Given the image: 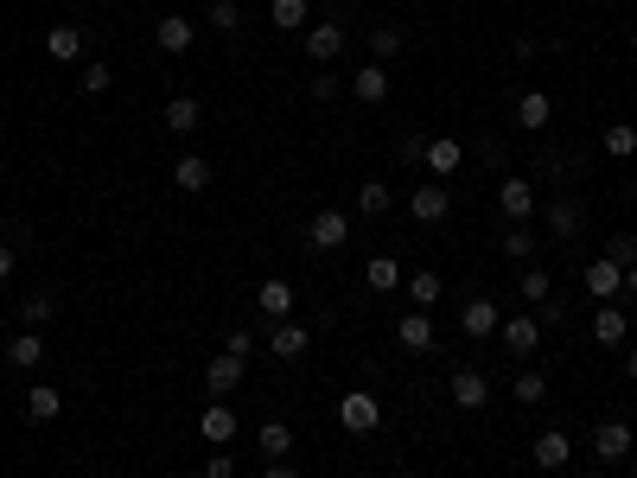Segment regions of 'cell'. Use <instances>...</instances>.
Segmentation results:
<instances>
[{
    "label": "cell",
    "instance_id": "obj_1",
    "mask_svg": "<svg viewBox=\"0 0 637 478\" xmlns=\"http://www.w3.org/2000/svg\"><path fill=\"white\" fill-rule=\"evenodd\" d=\"M408 217H415V224H446V217H453V185L427 179L421 192H408Z\"/></svg>",
    "mask_w": 637,
    "mask_h": 478
},
{
    "label": "cell",
    "instance_id": "obj_2",
    "mask_svg": "<svg viewBox=\"0 0 637 478\" xmlns=\"http://www.w3.org/2000/svg\"><path fill=\"white\" fill-rule=\"evenodd\" d=\"M338 421H344V434H376L383 428V402H376L370 389H351V396L338 402Z\"/></svg>",
    "mask_w": 637,
    "mask_h": 478
},
{
    "label": "cell",
    "instance_id": "obj_3",
    "mask_svg": "<svg viewBox=\"0 0 637 478\" xmlns=\"http://www.w3.org/2000/svg\"><path fill=\"white\" fill-rule=\"evenodd\" d=\"M631 421H599L593 428V453H599V466H618V459H631Z\"/></svg>",
    "mask_w": 637,
    "mask_h": 478
},
{
    "label": "cell",
    "instance_id": "obj_4",
    "mask_svg": "<svg viewBox=\"0 0 637 478\" xmlns=\"http://www.w3.org/2000/svg\"><path fill=\"white\" fill-rule=\"evenodd\" d=\"M536 185H529V179H504V185H497V211H504L510 217V224H529V217H536Z\"/></svg>",
    "mask_w": 637,
    "mask_h": 478
},
{
    "label": "cell",
    "instance_id": "obj_5",
    "mask_svg": "<svg viewBox=\"0 0 637 478\" xmlns=\"http://www.w3.org/2000/svg\"><path fill=\"white\" fill-rule=\"evenodd\" d=\"M306 243H313V249H325V255H332V249H344V243H351V217H344V211H319L313 224H306Z\"/></svg>",
    "mask_w": 637,
    "mask_h": 478
},
{
    "label": "cell",
    "instance_id": "obj_6",
    "mask_svg": "<svg viewBox=\"0 0 637 478\" xmlns=\"http://www.w3.org/2000/svg\"><path fill=\"white\" fill-rule=\"evenodd\" d=\"M497 345H504V351H516V357H529V351L542 345V319H529V313L504 319V326H497Z\"/></svg>",
    "mask_w": 637,
    "mask_h": 478
},
{
    "label": "cell",
    "instance_id": "obj_7",
    "mask_svg": "<svg viewBox=\"0 0 637 478\" xmlns=\"http://www.w3.org/2000/svg\"><path fill=\"white\" fill-rule=\"evenodd\" d=\"M243 377H249V364H243V357H230V351H217L211 364H204V383H211V396H230V389H243Z\"/></svg>",
    "mask_w": 637,
    "mask_h": 478
},
{
    "label": "cell",
    "instance_id": "obj_8",
    "mask_svg": "<svg viewBox=\"0 0 637 478\" xmlns=\"http://www.w3.org/2000/svg\"><path fill=\"white\" fill-rule=\"evenodd\" d=\"M306 58H313L319 64V71H325V64H332L338 58V51H344V26H332V20H319V26H306Z\"/></svg>",
    "mask_w": 637,
    "mask_h": 478
},
{
    "label": "cell",
    "instance_id": "obj_9",
    "mask_svg": "<svg viewBox=\"0 0 637 478\" xmlns=\"http://www.w3.org/2000/svg\"><path fill=\"white\" fill-rule=\"evenodd\" d=\"M548 122H555V102H548V90H523V96H516V128H523V134H542Z\"/></svg>",
    "mask_w": 637,
    "mask_h": 478
},
{
    "label": "cell",
    "instance_id": "obj_10",
    "mask_svg": "<svg viewBox=\"0 0 637 478\" xmlns=\"http://www.w3.org/2000/svg\"><path fill=\"white\" fill-rule=\"evenodd\" d=\"M580 281H587L593 300H618V294H625V268L606 262V255H599V262H587V275H580Z\"/></svg>",
    "mask_w": 637,
    "mask_h": 478
},
{
    "label": "cell",
    "instance_id": "obj_11",
    "mask_svg": "<svg viewBox=\"0 0 637 478\" xmlns=\"http://www.w3.org/2000/svg\"><path fill=\"white\" fill-rule=\"evenodd\" d=\"M548 230H555V236H580V230H587V204H580V198H548Z\"/></svg>",
    "mask_w": 637,
    "mask_h": 478
},
{
    "label": "cell",
    "instance_id": "obj_12",
    "mask_svg": "<svg viewBox=\"0 0 637 478\" xmlns=\"http://www.w3.org/2000/svg\"><path fill=\"white\" fill-rule=\"evenodd\" d=\"M306 345H313V332H306L300 319H281V326L268 332V357H287V364H294V357H300Z\"/></svg>",
    "mask_w": 637,
    "mask_h": 478
},
{
    "label": "cell",
    "instance_id": "obj_13",
    "mask_svg": "<svg viewBox=\"0 0 637 478\" xmlns=\"http://www.w3.org/2000/svg\"><path fill=\"white\" fill-rule=\"evenodd\" d=\"M453 402L466 408V415H478V408L491 402V383H485V370H453Z\"/></svg>",
    "mask_w": 637,
    "mask_h": 478
},
{
    "label": "cell",
    "instance_id": "obj_14",
    "mask_svg": "<svg viewBox=\"0 0 637 478\" xmlns=\"http://www.w3.org/2000/svg\"><path fill=\"white\" fill-rule=\"evenodd\" d=\"M497 326H504V313L491 300H466V313H459V332L466 338H497Z\"/></svg>",
    "mask_w": 637,
    "mask_h": 478
},
{
    "label": "cell",
    "instance_id": "obj_15",
    "mask_svg": "<svg viewBox=\"0 0 637 478\" xmlns=\"http://www.w3.org/2000/svg\"><path fill=\"white\" fill-rule=\"evenodd\" d=\"M198 434L211 440V447H230V440H236V408L211 402V408H204V415H198Z\"/></svg>",
    "mask_w": 637,
    "mask_h": 478
},
{
    "label": "cell",
    "instance_id": "obj_16",
    "mask_svg": "<svg viewBox=\"0 0 637 478\" xmlns=\"http://www.w3.org/2000/svg\"><path fill=\"white\" fill-rule=\"evenodd\" d=\"M344 90H351L357 102H383V96H389V71H383L376 58H364V71H357L351 83H344Z\"/></svg>",
    "mask_w": 637,
    "mask_h": 478
},
{
    "label": "cell",
    "instance_id": "obj_17",
    "mask_svg": "<svg viewBox=\"0 0 637 478\" xmlns=\"http://www.w3.org/2000/svg\"><path fill=\"white\" fill-rule=\"evenodd\" d=\"M567 459H574V440H567L561 428H548V434H536V466H542V472H561Z\"/></svg>",
    "mask_w": 637,
    "mask_h": 478
},
{
    "label": "cell",
    "instance_id": "obj_18",
    "mask_svg": "<svg viewBox=\"0 0 637 478\" xmlns=\"http://www.w3.org/2000/svg\"><path fill=\"white\" fill-rule=\"evenodd\" d=\"M421 166H427L434 179H446V173H459V166H466V147L440 134V141H427V160H421Z\"/></svg>",
    "mask_w": 637,
    "mask_h": 478
},
{
    "label": "cell",
    "instance_id": "obj_19",
    "mask_svg": "<svg viewBox=\"0 0 637 478\" xmlns=\"http://www.w3.org/2000/svg\"><path fill=\"white\" fill-rule=\"evenodd\" d=\"M255 306H262L274 326H281V319L294 313V287H287V281H262V287H255Z\"/></svg>",
    "mask_w": 637,
    "mask_h": 478
},
{
    "label": "cell",
    "instance_id": "obj_20",
    "mask_svg": "<svg viewBox=\"0 0 637 478\" xmlns=\"http://www.w3.org/2000/svg\"><path fill=\"white\" fill-rule=\"evenodd\" d=\"M306 20H313V0H268V26L306 32Z\"/></svg>",
    "mask_w": 637,
    "mask_h": 478
},
{
    "label": "cell",
    "instance_id": "obj_21",
    "mask_svg": "<svg viewBox=\"0 0 637 478\" xmlns=\"http://www.w3.org/2000/svg\"><path fill=\"white\" fill-rule=\"evenodd\" d=\"M211 179H217V166H211V160H198V153H185V160L172 166V185H179V192H204Z\"/></svg>",
    "mask_w": 637,
    "mask_h": 478
},
{
    "label": "cell",
    "instance_id": "obj_22",
    "mask_svg": "<svg viewBox=\"0 0 637 478\" xmlns=\"http://www.w3.org/2000/svg\"><path fill=\"white\" fill-rule=\"evenodd\" d=\"M153 39H160V51H172V58H179V51H192V39H198V32H192V20H185V13H166Z\"/></svg>",
    "mask_w": 637,
    "mask_h": 478
},
{
    "label": "cell",
    "instance_id": "obj_23",
    "mask_svg": "<svg viewBox=\"0 0 637 478\" xmlns=\"http://www.w3.org/2000/svg\"><path fill=\"white\" fill-rule=\"evenodd\" d=\"M395 338H402L408 351H434V319H427L421 306H415V313H402V326H395Z\"/></svg>",
    "mask_w": 637,
    "mask_h": 478
},
{
    "label": "cell",
    "instance_id": "obj_24",
    "mask_svg": "<svg viewBox=\"0 0 637 478\" xmlns=\"http://www.w3.org/2000/svg\"><path fill=\"white\" fill-rule=\"evenodd\" d=\"M45 58L77 64V58H83V32H77V26H51V32H45Z\"/></svg>",
    "mask_w": 637,
    "mask_h": 478
},
{
    "label": "cell",
    "instance_id": "obj_25",
    "mask_svg": "<svg viewBox=\"0 0 637 478\" xmlns=\"http://www.w3.org/2000/svg\"><path fill=\"white\" fill-rule=\"evenodd\" d=\"M26 415H32V421H58V415H64V389L32 383V389H26Z\"/></svg>",
    "mask_w": 637,
    "mask_h": 478
},
{
    "label": "cell",
    "instance_id": "obj_26",
    "mask_svg": "<svg viewBox=\"0 0 637 478\" xmlns=\"http://www.w3.org/2000/svg\"><path fill=\"white\" fill-rule=\"evenodd\" d=\"M198 96H166V134H192L198 128Z\"/></svg>",
    "mask_w": 637,
    "mask_h": 478
},
{
    "label": "cell",
    "instance_id": "obj_27",
    "mask_svg": "<svg viewBox=\"0 0 637 478\" xmlns=\"http://www.w3.org/2000/svg\"><path fill=\"white\" fill-rule=\"evenodd\" d=\"M593 338H599V345H625V313H618L612 300L599 306V319H593Z\"/></svg>",
    "mask_w": 637,
    "mask_h": 478
},
{
    "label": "cell",
    "instance_id": "obj_28",
    "mask_svg": "<svg viewBox=\"0 0 637 478\" xmlns=\"http://www.w3.org/2000/svg\"><path fill=\"white\" fill-rule=\"evenodd\" d=\"M599 147H606L612 160H631V153H637V128L631 122H612L606 134H599Z\"/></svg>",
    "mask_w": 637,
    "mask_h": 478
},
{
    "label": "cell",
    "instance_id": "obj_29",
    "mask_svg": "<svg viewBox=\"0 0 637 478\" xmlns=\"http://www.w3.org/2000/svg\"><path fill=\"white\" fill-rule=\"evenodd\" d=\"M364 281L376 287V294H389V287H402V268H395V255H370V268H364Z\"/></svg>",
    "mask_w": 637,
    "mask_h": 478
},
{
    "label": "cell",
    "instance_id": "obj_30",
    "mask_svg": "<svg viewBox=\"0 0 637 478\" xmlns=\"http://www.w3.org/2000/svg\"><path fill=\"white\" fill-rule=\"evenodd\" d=\"M389 204H395V192H389V185H383V179H370V185H357V211H364V217H383V211H389Z\"/></svg>",
    "mask_w": 637,
    "mask_h": 478
},
{
    "label": "cell",
    "instance_id": "obj_31",
    "mask_svg": "<svg viewBox=\"0 0 637 478\" xmlns=\"http://www.w3.org/2000/svg\"><path fill=\"white\" fill-rule=\"evenodd\" d=\"M7 357H13V370H32V364L45 357V338H39V332H20V338L7 345Z\"/></svg>",
    "mask_w": 637,
    "mask_h": 478
},
{
    "label": "cell",
    "instance_id": "obj_32",
    "mask_svg": "<svg viewBox=\"0 0 637 478\" xmlns=\"http://www.w3.org/2000/svg\"><path fill=\"white\" fill-rule=\"evenodd\" d=\"M262 453L287 459V453H294V428H287V421H262Z\"/></svg>",
    "mask_w": 637,
    "mask_h": 478
},
{
    "label": "cell",
    "instance_id": "obj_33",
    "mask_svg": "<svg viewBox=\"0 0 637 478\" xmlns=\"http://www.w3.org/2000/svg\"><path fill=\"white\" fill-rule=\"evenodd\" d=\"M402 45H408V39H402V32H395V26H376V32H370V58H376V64L402 58Z\"/></svg>",
    "mask_w": 637,
    "mask_h": 478
},
{
    "label": "cell",
    "instance_id": "obj_34",
    "mask_svg": "<svg viewBox=\"0 0 637 478\" xmlns=\"http://www.w3.org/2000/svg\"><path fill=\"white\" fill-rule=\"evenodd\" d=\"M440 294H446V287H440V275H434V268H421V275H415V281H408V300H415V306H421V313H427V306H434Z\"/></svg>",
    "mask_w": 637,
    "mask_h": 478
},
{
    "label": "cell",
    "instance_id": "obj_35",
    "mask_svg": "<svg viewBox=\"0 0 637 478\" xmlns=\"http://www.w3.org/2000/svg\"><path fill=\"white\" fill-rule=\"evenodd\" d=\"M504 255L529 268V255H536V236H529V224H510V230H504Z\"/></svg>",
    "mask_w": 637,
    "mask_h": 478
},
{
    "label": "cell",
    "instance_id": "obj_36",
    "mask_svg": "<svg viewBox=\"0 0 637 478\" xmlns=\"http://www.w3.org/2000/svg\"><path fill=\"white\" fill-rule=\"evenodd\" d=\"M542 396H548V377H542V370H516V402L536 408Z\"/></svg>",
    "mask_w": 637,
    "mask_h": 478
},
{
    "label": "cell",
    "instance_id": "obj_37",
    "mask_svg": "<svg viewBox=\"0 0 637 478\" xmlns=\"http://www.w3.org/2000/svg\"><path fill=\"white\" fill-rule=\"evenodd\" d=\"M109 83H115L109 58H90V64H83V96H102V90H109Z\"/></svg>",
    "mask_w": 637,
    "mask_h": 478
},
{
    "label": "cell",
    "instance_id": "obj_38",
    "mask_svg": "<svg viewBox=\"0 0 637 478\" xmlns=\"http://www.w3.org/2000/svg\"><path fill=\"white\" fill-rule=\"evenodd\" d=\"M548 294H555L548 268H536V262H529V268H523V300H548Z\"/></svg>",
    "mask_w": 637,
    "mask_h": 478
},
{
    "label": "cell",
    "instance_id": "obj_39",
    "mask_svg": "<svg viewBox=\"0 0 637 478\" xmlns=\"http://www.w3.org/2000/svg\"><path fill=\"white\" fill-rule=\"evenodd\" d=\"M211 26L217 32H236V26H243V7H236V0H211Z\"/></svg>",
    "mask_w": 637,
    "mask_h": 478
},
{
    "label": "cell",
    "instance_id": "obj_40",
    "mask_svg": "<svg viewBox=\"0 0 637 478\" xmlns=\"http://www.w3.org/2000/svg\"><path fill=\"white\" fill-rule=\"evenodd\" d=\"M606 262L631 268V262H637V236H612V243H606Z\"/></svg>",
    "mask_w": 637,
    "mask_h": 478
},
{
    "label": "cell",
    "instance_id": "obj_41",
    "mask_svg": "<svg viewBox=\"0 0 637 478\" xmlns=\"http://www.w3.org/2000/svg\"><path fill=\"white\" fill-rule=\"evenodd\" d=\"M51 313H58V306H51V294H26V326H45Z\"/></svg>",
    "mask_w": 637,
    "mask_h": 478
},
{
    "label": "cell",
    "instance_id": "obj_42",
    "mask_svg": "<svg viewBox=\"0 0 637 478\" xmlns=\"http://www.w3.org/2000/svg\"><path fill=\"white\" fill-rule=\"evenodd\" d=\"M223 351H230V357H243V364H249V357H255V351H262V345H255V338H249V332H230V338H223Z\"/></svg>",
    "mask_w": 637,
    "mask_h": 478
},
{
    "label": "cell",
    "instance_id": "obj_43",
    "mask_svg": "<svg viewBox=\"0 0 637 478\" xmlns=\"http://www.w3.org/2000/svg\"><path fill=\"white\" fill-rule=\"evenodd\" d=\"M204 478H236V459H230V453H223V447H217L211 459H204Z\"/></svg>",
    "mask_w": 637,
    "mask_h": 478
},
{
    "label": "cell",
    "instance_id": "obj_44",
    "mask_svg": "<svg viewBox=\"0 0 637 478\" xmlns=\"http://www.w3.org/2000/svg\"><path fill=\"white\" fill-rule=\"evenodd\" d=\"M332 96H344V83H338L332 71H319V77H313V102H332Z\"/></svg>",
    "mask_w": 637,
    "mask_h": 478
},
{
    "label": "cell",
    "instance_id": "obj_45",
    "mask_svg": "<svg viewBox=\"0 0 637 478\" xmlns=\"http://www.w3.org/2000/svg\"><path fill=\"white\" fill-rule=\"evenodd\" d=\"M395 153H402V166H421V160H427V141H421V134H415V141H402V147H395Z\"/></svg>",
    "mask_w": 637,
    "mask_h": 478
},
{
    "label": "cell",
    "instance_id": "obj_46",
    "mask_svg": "<svg viewBox=\"0 0 637 478\" xmlns=\"http://www.w3.org/2000/svg\"><path fill=\"white\" fill-rule=\"evenodd\" d=\"M536 306H542V332H548V326H561V319H567V313H561V300H555V294H548V300H536Z\"/></svg>",
    "mask_w": 637,
    "mask_h": 478
},
{
    "label": "cell",
    "instance_id": "obj_47",
    "mask_svg": "<svg viewBox=\"0 0 637 478\" xmlns=\"http://www.w3.org/2000/svg\"><path fill=\"white\" fill-rule=\"evenodd\" d=\"M262 478H300V472H294V466H281V459H268V472H262Z\"/></svg>",
    "mask_w": 637,
    "mask_h": 478
},
{
    "label": "cell",
    "instance_id": "obj_48",
    "mask_svg": "<svg viewBox=\"0 0 637 478\" xmlns=\"http://www.w3.org/2000/svg\"><path fill=\"white\" fill-rule=\"evenodd\" d=\"M0 281H13V249L0 243Z\"/></svg>",
    "mask_w": 637,
    "mask_h": 478
},
{
    "label": "cell",
    "instance_id": "obj_49",
    "mask_svg": "<svg viewBox=\"0 0 637 478\" xmlns=\"http://www.w3.org/2000/svg\"><path fill=\"white\" fill-rule=\"evenodd\" d=\"M625 377H631V383H637V351H625Z\"/></svg>",
    "mask_w": 637,
    "mask_h": 478
},
{
    "label": "cell",
    "instance_id": "obj_50",
    "mask_svg": "<svg viewBox=\"0 0 637 478\" xmlns=\"http://www.w3.org/2000/svg\"><path fill=\"white\" fill-rule=\"evenodd\" d=\"M625 294H637V262H631V268H625Z\"/></svg>",
    "mask_w": 637,
    "mask_h": 478
},
{
    "label": "cell",
    "instance_id": "obj_51",
    "mask_svg": "<svg viewBox=\"0 0 637 478\" xmlns=\"http://www.w3.org/2000/svg\"><path fill=\"white\" fill-rule=\"evenodd\" d=\"M0 326H7V313H0Z\"/></svg>",
    "mask_w": 637,
    "mask_h": 478
},
{
    "label": "cell",
    "instance_id": "obj_52",
    "mask_svg": "<svg viewBox=\"0 0 637 478\" xmlns=\"http://www.w3.org/2000/svg\"><path fill=\"white\" fill-rule=\"evenodd\" d=\"M593 478H606V472H593Z\"/></svg>",
    "mask_w": 637,
    "mask_h": 478
}]
</instances>
